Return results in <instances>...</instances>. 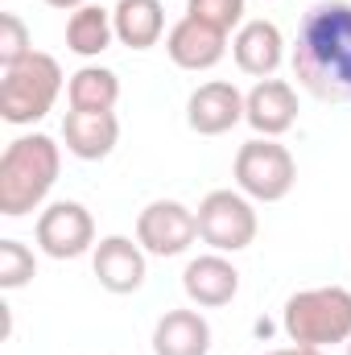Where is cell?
<instances>
[{"label":"cell","mask_w":351,"mask_h":355,"mask_svg":"<svg viewBox=\"0 0 351 355\" xmlns=\"http://www.w3.org/2000/svg\"><path fill=\"white\" fill-rule=\"evenodd\" d=\"M293 79L323 103L351 99V0H318L293 42Z\"/></svg>","instance_id":"6da1fadb"},{"label":"cell","mask_w":351,"mask_h":355,"mask_svg":"<svg viewBox=\"0 0 351 355\" xmlns=\"http://www.w3.org/2000/svg\"><path fill=\"white\" fill-rule=\"evenodd\" d=\"M62 170V149L46 132L17 137L0 157V215L21 219L46 202Z\"/></svg>","instance_id":"7a4b0ae2"},{"label":"cell","mask_w":351,"mask_h":355,"mask_svg":"<svg viewBox=\"0 0 351 355\" xmlns=\"http://www.w3.org/2000/svg\"><path fill=\"white\" fill-rule=\"evenodd\" d=\"M285 335L298 347H335L351 339V289L343 285H318V289H302L285 302L281 314Z\"/></svg>","instance_id":"3957f363"},{"label":"cell","mask_w":351,"mask_h":355,"mask_svg":"<svg viewBox=\"0 0 351 355\" xmlns=\"http://www.w3.org/2000/svg\"><path fill=\"white\" fill-rule=\"evenodd\" d=\"M58 91H62V67H58V58L33 50L25 62L8 67L4 79H0V116H4V124H12V128L37 124L54 107Z\"/></svg>","instance_id":"277c9868"},{"label":"cell","mask_w":351,"mask_h":355,"mask_svg":"<svg viewBox=\"0 0 351 355\" xmlns=\"http://www.w3.org/2000/svg\"><path fill=\"white\" fill-rule=\"evenodd\" d=\"M232 170H236V186L252 202H281L293 190V182H298L293 153L281 141H273V137H252L248 145H240Z\"/></svg>","instance_id":"5b68a950"},{"label":"cell","mask_w":351,"mask_h":355,"mask_svg":"<svg viewBox=\"0 0 351 355\" xmlns=\"http://www.w3.org/2000/svg\"><path fill=\"white\" fill-rule=\"evenodd\" d=\"M194 215H198L203 244H211L215 252H244L261 232L257 207L244 190H211Z\"/></svg>","instance_id":"8992f818"},{"label":"cell","mask_w":351,"mask_h":355,"mask_svg":"<svg viewBox=\"0 0 351 355\" xmlns=\"http://www.w3.org/2000/svg\"><path fill=\"white\" fill-rule=\"evenodd\" d=\"M37 248L50 261H75L95 248V219L83 202L58 198L37 215Z\"/></svg>","instance_id":"52a82bcc"},{"label":"cell","mask_w":351,"mask_h":355,"mask_svg":"<svg viewBox=\"0 0 351 355\" xmlns=\"http://www.w3.org/2000/svg\"><path fill=\"white\" fill-rule=\"evenodd\" d=\"M194 240H198V215L178 198H157L137 215V244L149 257H182Z\"/></svg>","instance_id":"ba28073f"},{"label":"cell","mask_w":351,"mask_h":355,"mask_svg":"<svg viewBox=\"0 0 351 355\" xmlns=\"http://www.w3.org/2000/svg\"><path fill=\"white\" fill-rule=\"evenodd\" d=\"M240 120H244V95L228 79H211V83L194 87L186 99V124L198 137H223Z\"/></svg>","instance_id":"9c48e42d"},{"label":"cell","mask_w":351,"mask_h":355,"mask_svg":"<svg viewBox=\"0 0 351 355\" xmlns=\"http://www.w3.org/2000/svg\"><path fill=\"white\" fill-rule=\"evenodd\" d=\"M244 120L252 124L257 137H281L298 124V91L285 79H261L244 95Z\"/></svg>","instance_id":"30bf717a"},{"label":"cell","mask_w":351,"mask_h":355,"mask_svg":"<svg viewBox=\"0 0 351 355\" xmlns=\"http://www.w3.org/2000/svg\"><path fill=\"white\" fill-rule=\"evenodd\" d=\"M182 289L194 306L203 310H219L228 306L236 293H240V268L232 265L223 252H207V257H194L186 272H182Z\"/></svg>","instance_id":"8fae6325"},{"label":"cell","mask_w":351,"mask_h":355,"mask_svg":"<svg viewBox=\"0 0 351 355\" xmlns=\"http://www.w3.org/2000/svg\"><path fill=\"white\" fill-rule=\"evenodd\" d=\"M166 54L182 71H211L228 54V33H219V29L194 21V17H182L166 33Z\"/></svg>","instance_id":"7c38bea8"},{"label":"cell","mask_w":351,"mask_h":355,"mask_svg":"<svg viewBox=\"0 0 351 355\" xmlns=\"http://www.w3.org/2000/svg\"><path fill=\"white\" fill-rule=\"evenodd\" d=\"M91 268L108 293H137L145 285V248L128 236H108L95 244Z\"/></svg>","instance_id":"4fadbf2b"},{"label":"cell","mask_w":351,"mask_h":355,"mask_svg":"<svg viewBox=\"0 0 351 355\" xmlns=\"http://www.w3.org/2000/svg\"><path fill=\"white\" fill-rule=\"evenodd\" d=\"M62 141H67L71 157L103 162L120 141V120H116V112H79V107H71L67 120H62Z\"/></svg>","instance_id":"5bb4252c"},{"label":"cell","mask_w":351,"mask_h":355,"mask_svg":"<svg viewBox=\"0 0 351 355\" xmlns=\"http://www.w3.org/2000/svg\"><path fill=\"white\" fill-rule=\"evenodd\" d=\"M236 67L252 79H273V71L285 62V37L273 21H244L232 37Z\"/></svg>","instance_id":"9a60e30c"},{"label":"cell","mask_w":351,"mask_h":355,"mask_svg":"<svg viewBox=\"0 0 351 355\" xmlns=\"http://www.w3.org/2000/svg\"><path fill=\"white\" fill-rule=\"evenodd\" d=\"M211 322L198 310H166L153 327V355H207Z\"/></svg>","instance_id":"2e32d148"},{"label":"cell","mask_w":351,"mask_h":355,"mask_svg":"<svg viewBox=\"0 0 351 355\" xmlns=\"http://www.w3.org/2000/svg\"><path fill=\"white\" fill-rule=\"evenodd\" d=\"M112 25L128 50H149L166 33V8L162 0H120L112 8Z\"/></svg>","instance_id":"e0dca14e"},{"label":"cell","mask_w":351,"mask_h":355,"mask_svg":"<svg viewBox=\"0 0 351 355\" xmlns=\"http://www.w3.org/2000/svg\"><path fill=\"white\" fill-rule=\"evenodd\" d=\"M116 37L112 12L103 4H83L67 17V50H75L79 58H99Z\"/></svg>","instance_id":"ac0fdd59"},{"label":"cell","mask_w":351,"mask_h":355,"mask_svg":"<svg viewBox=\"0 0 351 355\" xmlns=\"http://www.w3.org/2000/svg\"><path fill=\"white\" fill-rule=\"evenodd\" d=\"M67 99L79 112H112L120 99V79L108 67H79L67 83Z\"/></svg>","instance_id":"d6986e66"},{"label":"cell","mask_w":351,"mask_h":355,"mask_svg":"<svg viewBox=\"0 0 351 355\" xmlns=\"http://www.w3.org/2000/svg\"><path fill=\"white\" fill-rule=\"evenodd\" d=\"M37 277V261L21 240H0V289H21Z\"/></svg>","instance_id":"ffe728a7"},{"label":"cell","mask_w":351,"mask_h":355,"mask_svg":"<svg viewBox=\"0 0 351 355\" xmlns=\"http://www.w3.org/2000/svg\"><path fill=\"white\" fill-rule=\"evenodd\" d=\"M186 17L219 33H232L236 25H244V0H186Z\"/></svg>","instance_id":"44dd1931"},{"label":"cell","mask_w":351,"mask_h":355,"mask_svg":"<svg viewBox=\"0 0 351 355\" xmlns=\"http://www.w3.org/2000/svg\"><path fill=\"white\" fill-rule=\"evenodd\" d=\"M33 54V37H29V25L17 17V12H4L0 17V67H17Z\"/></svg>","instance_id":"7402d4cb"},{"label":"cell","mask_w":351,"mask_h":355,"mask_svg":"<svg viewBox=\"0 0 351 355\" xmlns=\"http://www.w3.org/2000/svg\"><path fill=\"white\" fill-rule=\"evenodd\" d=\"M264 355H327V352H323V347H298V343H293V347H281V352H264Z\"/></svg>","instance_id":"603a6c76"},{"label":"cell","mask_w":351,"mask_h":355,"mask_svg":"<svg viewBox=\"0 0 351 355\" xmlns=\"http://www.w3.org/2000/svg\"><path fill=\"white\" fill-rule=\"evenodd\" d=\"M50 8H62V12H75V8H83L87 0H46Z\"/></svg>","instance_id":"cb8c5ba5"},{"label":"cell","mask_w":351,"mask_h":355,"mask_svg":"<svg viewBox=\"0 0 351 355\" xmlns=\"http://www.w3.org/2000/svg\"><path fill=\"white\" fill-rule=\"evenodd\" d=\"M348 355H351V339H348Z\"/></svg>","instance_id":"d4e9b609"}]
</instances>
